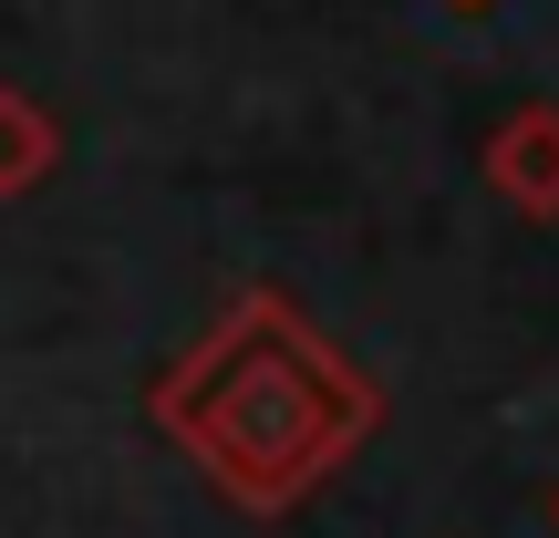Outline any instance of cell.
I'll list each match as a JSON object with an SVG mask.
<instances>
[{
  "mask_svg": "<svg viewBox=\"0 0 559 538\" xmlns=\"http://www.w3.org/2000/svg\"><path fill=\"white\" fill-rule=\"evenodd\" d=\"M32 166H41V145H32V124H21L11 104H0V187H21V177H32Z\"/></svg>",
  "mask_w": 559,
  "mask_h": 538,
  "instance_id": "1",
  "label": "cell"
}]
</instances>
